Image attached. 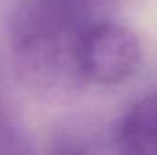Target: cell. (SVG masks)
I'll return each mask as SVG.
<instances>
[{"instance_id":"1","label":"cell","mask_w":157,"mask_h":155,"mask_svg":"<svg viewBox=\"0 0 157 155\" xmlns=\"http://www.w3.org/2000/svg\"><path fill=\"white\" fill-rule=\"evenodd\" d=\"M119 0H6L4 26L18 78L42 95L84 86L77 47L84 31L113 17Z\"/></svg>"},{"instance_id":"2","label":"cell","mask_w":157,"mask_h":155,"mask_svg":"<svg viewBox=\"0 0 157 155\" xmlns=\"http://www.w3.org/2000/svg\"><path fill=\"white\" fill-rule=\"evenodd\" d=\"M141 59L139 37L113 17L91 24L77 47V68L84 84H121L135 75Z\"/></svg>"},{"instance_id":"3","label":"cell","mask_w":157,"mask_h":155,"mask_svg":"<svg viewBox=\"0 0 157 155\" xmlns=\"http://www.w3.org/2000/svg\"><path fill=\"white\" fill-rule=\"evenodd\" d=\"M112 148L121 153L157 155V91L135 100L110 130Z\"/></svg>"},{"instance_id":"4","label":"cell","mask_w":157,"mask_h":155,"mask_svg":"<svg viewBox=\"0 0 157 155\" xmlns=\"http://www.w3.org/2000/svg\"><path fill=\"white\" fill-rule=\"evenodd\" d=\"M31 137L0 86V155L33 153Z\"/></svg>"},{"instance_id":"5","label":"cell","mask_w":157,"mask_h":155,"mask_svg":"<svg viewBox=\"0 0 157 155\" xmlns=\"http://www.w3.org/2000/svg\"><path fill=\"white\" fill-rule=\"evenodd\" d=\"M102 135L82 124H68L55 130L51 137V152L53 153H86V152H97L102 150L101 146Z\"/></svg>"}]
</instances>
